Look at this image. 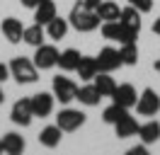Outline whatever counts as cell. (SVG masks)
Returning <instances> with one entry per match:
<instances>
[{"mask_svg":"<svg viewBox=\"0 0 160 155\" xmlns=\"http://www.w3.org/2000/svg\"><path fill=\"white\" fill-rule=\"evenodd\" d=\"M5 102V92H2V82H0V104Z\"/></svg>","mask_w":160,"mask_h":155,"instance_id":"obj_34","label":"cell"},{"mask_svg":"<svg viewBox=\"0 0 160 155\" xmlns=\"http://www.w3.org/2000/svg\"><path fill=\"white\" fill-rule=\"evenodd\" d=\"M153 68H155V70H158V73H160V58H158V61H155V63H153Z\"/></svg>","mask_w":160,"mask_h":155,"instance_id":"obj_35","label":"cell"},{"mask_svg":"<svg viewBox=\"0 0 160 155\" xmlns=\"http://www.w3.org/2000/svg\"><path fill=\"white\" fill-rule=\"evenodd\" d=\"M129 5H133V8L143 15V12H150V10H153V0H129Z\"/></svg>","mask_w":160,"mask_h":155,"instance_id":"obj_28","label":"cell"},{"mask_svg":"<svg viewBox=\"0 0 160 155\" xmlns=\"http://www.w3.org/2000/svg\"><path fill=\"white\" fill-rule=\"evenodd\" d=\"M102 37L109 39V41H119L121 39V22L114 19V22H102Z\"/></svg>","mask_w":160,"mask_h":155,"instance_id":"obj_27","label":"cell"},{"mask_svg":"<svg viewBox=\"0 0 160 155\" xmlns=\"http://www.w3.org/2000/svg\"><path fill=\"white\" fill-rule=\"evenodd\" d=\"M121 24H126V27H136L141 29V12L133 5H129V8H121V17H119Z\"/></svg>","mask_w":160,"mask_h":155,"instance_id":"obj_26","label":"cell"},{"mask_svg":"<svg viewBox=\"0 0 160 155\" xmlns=\"http://www.w3.org/2000/svg\"><path fill=\"white\" fill-rule=\"evenodd\" d=\"M56 15H58V12H56V2H53V0H41L39 5L34 8V19H37V24H49Z\"/></svg>","mask_w":160,"mask_h":155,"instance_id":"obj_13","label":"cell"},{"mask_svg":"<svg viewBox=\"0 0 160 155\" xmlns=\"http://www.w3.org/2000/svg\"><path fill=\"white\" fill-rule=\"evenodd\" d=\"M138 136H141V143H146V145L155 143L160 138V124L158 121H148V124L138 126Z\"/></svg>","mask_w":160,"mask_h":155,"instance_id":"obj_23","label":"cell"},{"mask_svg":"<svg viewBox=\"0 0 160 155\" xmlns=\"http://www.w3.org/2000/svg\"><path fill=\"white\" fill-rule=\"evenodd\" d=\"M68 27H70V22L68 19H63V17H56L51 19L49 24H44V29H46V37L49 39H53V41H61V39L68 34Z\"/></svg>","mask_w":160,"mask_h":155,"instance_id":"obj_12","label":"cell"},{"mask_svg":"<svg viewBox=\"0 0 160 155\" xmlns=\"http://www.w3.org/2000/svg\"><path fill=\"white\" fill-rule=\"evenodd\" d=\"M44 37H46V29H44V24H32V27H24V34H22V41H27L29 46H41L44 44Z\"/></svg>","mask_w":160,"mask_h":155,"instance_id":"obj_18","label":"cell"},{"mask_svg":"<svg viewBox=\"0 0 160 155\" xmlns=\"http://www.w3.org/2000/svg\"><path fill=\"white\" fill-rule=\"evenodd\" d=\"M114 133L117 138H131V136H138V121L133 119V116H124L121 121L114 124Z\"/></svg>","mask_w":160,"mask_h":155,"instance_id":"obj_15","label":"cell"},{"mask_svg":"<svg viewBox=\"0 0 160 155\" xmlns=\"http://www.w3.org/2000/svg\"><path fill=\"white\" fill-rule=\"evenodd\" d=\"M153 32H155V34H160V17L153 22Z\"/></svg>","mask_w":160,"mask_h":155,"instance_id":"obj_33","label":"cell"},{"mask_svg":"<svg viewBox=\"0 0 160 155\" xmlns=\"http://www.w3.org/2000/svg\"><path fill=\"white\" fill-rule=\"evenodd\" d=\"M10 75L20 85H32V82L39 80V68L34 66V61H29L24 56H17V58H12V63H10Z\"/></svg>","mask_w":160,"mask_h":155,"instance_id":"obj_2","label":"cell"},{"mask_svg":"<svg viewBox=\"0 0 160 155\" xmlns=\"http://www.w3.org/2000/svg\"><path fill=\"white\" fill-rule=\"evenodd\" d=\"M119 58H121V66H136V63H138V46H136V41L121 44Z\"/></svg>","mask_w":160,"mask_h":155,"instance_id":"obj_25","label":"cell"},{"mask_svg":"<svg viewBox=\"0 0 160 155\" xmlns=\"http://www.w3.org/2000/svg\"><path fill=\"white\" fill-rule=\"evenodd\" d=\"M136 109H138L141 116H155L160 112V95L153 87H146V90L141 92L138 102H136Z\"/></svg>","mask_w":160,"mask_h":155,"instance_id":"obj_6","label":"cell"},{"mask_svg":"<svg viewBox=\"0 0 160 155\" xmlns=\"http://www.w3.org/2000/svg\"><path fill=\"white\" fill-rule=\"evenodd\" d=\"M85 2H88V8H92V10H97V5H100L102 0H85Z\"/></svg>","mask_w":160,"mask_h":155,"instance_id":"obj_32","label":"cell"},{"mask_svg":"<svg viewBox=\"0 0 160 155\" xmlns=\"http://www.w3.org/2000/svg\"><path fill=\"white\" fill-rule=\"evenodd\" d=\"M10 78V66H5V63H0V82H5Z\"/></svg>","mask_w":160,"mask_h":155,"instance_id":"obj_30","label":"cell"},{"mask_svg":"<svg viewBox=\"0 0 160 155\" xmlns=\"http://www.w3.org/2000/svg\"><path fill=\"white\" fill-rule=\"evenodd\" d=\"M112 102H117V104L126 107V109H131V107H136V102H138V92H136V87L129 85V82L117 85L114 95H112Z\"/></svg>","mask_w":160,"mask_h":155,"instance_id":"obj_9","label":"cell"},{"mask_svg":"<svg viewBox=\"0 0 160 155\" xmlns=\"http://www.w3.org/2000/svg\"><path fill=\"white\" fill-rule=\"evenodd\" d=\"M95 12H97L100 22H114V19L121 17V8L117 5V2H112V0H102Z\"/></svg>","mask_w":160,"mask_h":155,"instance_id":"obj_16","label":"cell"},{"mask_svg":"<svg viewBox=\"0 0 160 155\" xmlns=\"http://www.w3.org/2000/svg\"><path fill=\"white\" fill-rule=\"evenodd\" d=\"M85 119H88V116L82 114L80 109H61L58 116H56V126H58L63 133H66V131L70 133V131H78L80 126L85 124Z\"/></svg>","mask_w":160,"mask_h":155,"instance_id":"obj_4","label":"cell"},{"mask_svg":"<svg viewBox=\"0 0 160 155\" xmlns=\"http://www.w3.org/2000/svg\"><path fill=\"white\" fill-rule=\"evenodd\" d=\"M2 150L8 155H20L22 150H24V138H22L20 133H15V131L5 133L2 136Z\"/></svg>","mask_w":160,"mask_h":155,"instance_id":"obj_20","label":"cell"},{"mask_svg":"<svg viewBox=\"0 0 160 155\" xmlns=\"http://www.w3.org/2000/svg\"><path fill=\"white\" fill-rule=\"evenodd\" d=\"M75 99H78L80 104H85V107H97L100 104V90L95 85H85V87H78V95H75Z\"/></svg>","mask_w":160,"mask_h":155,"instance_id":"obj_17","label":"cell"},{"mask_svg":"<svg viewBox=\"0 0 160 155\" xmlns=\"http://www.w3.org/2000/svg\"><path fill=\"white\" fill-rule=\"evenodd\" d=\"M22 5H24V8H37V5H39L41 0H20Z\"/></svg>","mask_w":160,"mask_h":155,"instance_id":"obj_31","label":"cell"},{"mask_svg":"<svg viewBox=\"0 0 160 155\" xmlns=\"http://www.w3.org/2000/svg\"><path fill=\"white\" fill-rule=\"evenodd\" d=\"M97 58V68H100L102 73H112V70H117V68H121V58H119V51L112 46H104L100 51V56Z\"/></svg>","mask_w":160,"mask_h":155,"instance_id":"obj_8","label":"cell"},{"mask_svg":"<svg viewBox=\"0 0 160 155\" xmlns=\"http://www.w3.org/2000/svg\"><path fill=\"white\" fill-rule=\"evenodd\" d=\"M75 73L80 75V80H92V78L100 73L97 58L95 56H80V63H78V68H75Z\"/></svg>","mask_w":160,"mask_h":155,"instance_id":"obj_14","label":"cell"},{"mask_svg":"<svg viewBox=\"0 0 160 155\" xmlns=\"http://www.w3.org/2000/svg\"><path fill=\"white\" fill-rule=\"evenodd\" d=\"M124 116H129V109L126 107H121V104H117V102H112L104 112H102V119H104V124H117V121H121Z\"/></svg>","mask_w":160,"mask_h":155,"instance_id":"obj_24","label":"cell"},{"mask_svg":"<svg viewBox=\"0 0 160 155\" xmlns=\"http://www.w3.org/2000/svg\"><path fill=\"white\" fill-rule=\"evenodd\" d=\"M0 153H2V138H0Z\"/></svg>","mask_w":160,"mask_h":155,"instance_id":"obj_36","label":"cell"},{"mask_svg":"<svg viewBox=\"0 0 160 155\" xmlns=\"http://www.w3.org/2000/svg\"><path fill=\"white\" fill-rule=\"evenodd\" d=\"M53 102H56V97L51 95V92H37V95H32V112L34 116H49L53 112Z\"/></svg>","mask_w":160,"mask_h":155,"instance_id":"obj_10","label":"cell"},{"mask_svg":"<svg viewBox=\"0 0 160 155\" xmlns=\"http://www.w3.org/2000/svg\"><path fill=\"white\" fill-rule=\"evenodd\" d=\"M61 133H63V131H61L56 124L53 126H44L41 133H39V143L44 145V148H56V145L61 143V138H63Z\"/></svg>","mask_w":160,"mask_h":155,"instance_id":"obj_19","label":"cell"},{"mask_svg":"<svg viewBox=\"0 0 160 155\" xmlns=\"http://www.w3.org/2000/svg\"><path fill=\"white\" fill-rule=\"evenodd\" d=\"M92 80H95L92 85L100 90V95H102V97H112V95H114V90H117V82H114V78H112L109 73H102V70H100V73L92 78Z\"/></svg>","mask_w":160,"mask_h":155,"instance_id":"obj_21","label":"cell"},{"mask_svg":"<svg viewBox=\"0 0 160 155\" xmlns=\"http://www.w3.org/2000/svg\"><path fill=\"white\" fill-rule=\"evenodd\" d=\"M58 56L61 53L53 44H41L34 51V66L39 68V70H49V68L58 66Z\"/></svg>","mask_w":160,"mask_h":155,"instance_id":"obj_5","label":"cell"},{"mask_svg":"<svg viewBox=\"0 0 160 155\" xmlns=\"http://www.w3.org/2000/svg\"><path fill=\"white\" fill-rule=\"evenodd\" d=\"M0 32H2V37L8 39L10 44H20L22 34H24V27H22V22L17 17H5L2 24H0Z\"/></svg>","mask_w":160,"mask_h":155,"instance_id":"obj_11","label":"cell"},{"mask_svg":"<svg viewBox=\"0 0 160 155\" xmlns=\"http://www.w3.org/2000/svg\"><path fill=\"white\" fill-rule=\"evenodd\" d=\"M68 22L73 29H78V32H95V29L100 27V17H97V12L92 8H88V2L85 0H80L73 5L68 15Z\"/></svg>","mask_w":160,"mask_h":155,"instance_id":"obj_1","label":"cell"},{"mask_svg":"<svg viewBox=\"0 0 160 155\" xmlns=\"http://www.w3.org/2000/svg\"><path fill=\"white\" fill-rule=\"evenodd\" d=\"M51 90H53V97L58 99L61 104L73 102V99H75V95H78V85H75L70 78H63V75H56V78H53Z\"/></svg>","mask_w":160,"mask_h":155,"instance_id":"obj_3","label":"cell"},{"mask_svg":"<svg viewBox=\"0 0 160 155\" xmlns=\"http://www.w3.org/2000/svg\"><path fill=\"white\" fill-rule=\"evenodd\" d=\"M80 63V51H75V48H66V51H61L58 56V68L61 70H66V73H70V70H75Z\"/></svg>","mask_w":160,"mask_h":155,"instance_id":"obj_22","label":"cell"},{"mask_svg":"<svg viewBox=\"0 0 160 155\" xmlns=\"http://www.w3.org/2000/svg\"><path fill=\"white\" fill-rule=\"evenodd\" d=\"M129 155H148V148H146V143L143 145H136V148H131Z\"/></svg>","mask_w":160,"mask_h":155,"instance_id":"obj_29","label":"cell"},{"mask_svg":"<svg viewBox=\"0 0 160 155\" xmlns=\"http://www.w3.org/2000/svg\"><path fill=\"white\" fill-rule=\"evenodd\" d=\"M10 119L12 124L17 126H29L32 119H34V112H32V97H22L12 104V112H10Z\"/></svg>","mask_w":160,"mask_h":155,"instance_id":"obj_7","label":"cell"}]
</instances>
